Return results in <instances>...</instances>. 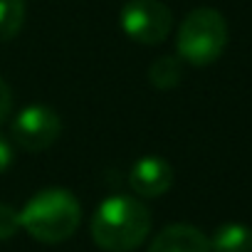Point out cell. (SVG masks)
Here are the masks:
<instances>
[{"mask_svg": "<svg viewBox=\"0 0 252 252\" xmlns=\"http://www.w3.org/2000/svg\"><path fill=\"white\" fill-rule=\"evenodd\" d=\"M62 134V121L60 114L52 111L45 104H30L23 111H18V116L10 124V136L13 144H18L20 149L37 154L50 149Z\"/></svg>", "mask_w": 252, "mask_h": 252, "instance_id": "obj_5", "label": "cell"}, {"mask_svg": "<svg viewBox=\"0 0 252 252\" xmlns=\"http://www.w3.org/2000/svg\"><path fill=\"white\" fill-rule=\"evenodd\" d=\"M82 220L77 198L64 188H47L32 195L20 210V227L37 242L57 245L69 240Z\"/></svg>", "mask_w": 252, "mask_h": 252, "instance_id": "obj_2", "label": "cell"}, {"mask_svg": "<svg viewBox=\"0 0 252 252\" xmlns=\"http://www.w3.org/2000/svg\"><path fill=\"white\" fill-rule=\"evenodd\" d=\"M208 240L210 252H252V227L242 222H225Z\"/></svg>", "mask_w": 252, "mask_h": 252, "instance_id": "obj_8", "label": "cell"}, {"mask_svg": "<svg viewBox=\"0 0 252 252\" xmlns=\"http://www.w3.org/2000/svg\"><path fill=\"white\" fill-rule=\"evenodd\" d=\"M129 186L139 198H161L173 186V168L161 156H144L131 166Z\"/></svg>", "mask_w": 252, "mask_h": 252, "instance_id": "obj_6", "label": "cell"}, {"mask_svg": "<svg viewBox=\"0 0 252 252\" xmlns=\"http://www.w3.org/2000/svg\"><path fill=\"white\" fill-rule=\"evenodd\" d=\"M25 23V0H0V42L13 40Z\"/></svg>", "mask_w": 252, "mask_h": 252, "instance_id": "obj_10", "label": "cell"}, {"mask_svg": "<svg viewBox=\"0 0 252 252\" xmlns=\"http://www.w3.org/2000/svg\"><path fill=\"white\" fill-rule=\"evenodd\" d=\"M183 77V64H181V57H171V55H163L158 57L151 67H149V82L156 87V89H173Z\"/></svg>", "mask_w": 252, "mask_h": 252, "instance_id": "obj_9", "label": "cell"}, {"mask_svg": "<svg viewBox=\"0 0 252 252\" xmlns=\"http://www.w3.org/2000/svg\"><path fill=\"white\" fill-rule=\"evenodd\" d=\"M18 230H23L20 227V213L8 203H0V242L15 237Z\"/></svg>", "mask_w": 252, "mask_h": 252, "instance_id": "obj_11", "label": "cell"}, {"mask_svg": "<svg viewBox=\"0 0 252 252\" xmlns=\"http://www.w3.org/2000/svg\"><path fill=\"white\" fill-rule=\"evenodd\" d=\"M92 240L106 252H131L151 232V210L134 195H111L92 215Z\"/></svg>", "mask_w": 252, "mask_h": 252, "instance_id": "obj_1", "label": "cell"}, {"mask_svg": "<svg viewBox=\"0 0 252 252\" xmlns=\"http://www.w3.org/2000/svg\"><path fill=\"white\" fill-rule=\"evenodd\" d=\"M13 111V92L8 87V82L0 77V124H3Z\"/></svg>", "mask_w": 252, "mask_h": 252, "instance_id": "obj_13", "label": "cell"}, {"mask_svg": "<svg viewBox=\"0 0 252 252\" xmlns=\"http://www.w3.org/2000/svg\"><path fill=\"white\" fill-rule=\"evenodd\" d=\"M149 252H210V240L203 230L178 222L163 227L149 245Z\"/></svg>", "mask_w": 252, "mask_h": 252, "instance_id": "obj_7", "label": "cell"}, {"mask_svg": "<svg viewBox=\"0 0 252 252\" xmlns=\"http://www.w3.org/2000/svg\"><path fill=\"white\" fill-rule=\"evenodd\" d=\"M178 57L193 67H208L227 47V23L222 13L213 8H195L190 10L181 25L176 37Z\"/></svg>", "mask_w": 252, "mask_h": 252, "instance_id": "obj_3", "label": "cell"}, {"mask_svg": "<svg viewBox=\"0 0 252 252\" xmlns=\"http://www.w3.org/2000/svg\"><path fill=\"white\" fill-rule=\"evenodd\" d=\"M13 161H15V146L8 136L0 134V173L8 171L13 166Z\"/></svg>", "mask_w": 252, "mask_h": 252, "instance_id": "obj_12", "label": "cell"}, {"mask_svg": "<svg viewBox=\"0 0 252 252\" xmlns=\"http://www.w3.org/2000/svg\"><path fill=\"white\" fill-rule=\"evenodd\" d=\"M121 28L139 45H161L173 28V15L161 0H129L121 8Z\"/></svg>", "mask_w": 252, "mask_h": 252, "instance_id": "obj_4", "label": "cell"}]
</instances>
